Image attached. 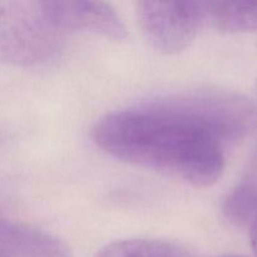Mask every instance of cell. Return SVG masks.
I'll return each mask as SVG.
<instances>
[{
	"label": "cell",
	"instance_id": "cell-1",
	"mask_svg": "<svg viewBox=\"0 0 257 257\" xmlns=\"http://www.w3.org/2000/svg\"><path fill=\"white\" fill-rule=\"evenodd\" d=\"M107 155L195 187H208L225 168L223 143L175 95L109 113L93 128Z\"/></svg>",
	"mask_w": 257,
	"mask_h": 257
},
{
	"label": "cell",
	"instance_id": "cell-4",
	"mask_svg": "<svg viewBox=\"0 0 257 257\" xmlns=\"http://www.w3.org/2000/svg\"><path fill=\"white\" fill-rule=\"evenodd\" d=\"M205 25L222 32L257 30V2H203Z\"/></svg>",
	"mask_w": 257,
	"mask_h": 257
},
{
	"label": "cell",
	"instance_id": "cell-3",
	"mask_svg": "<svg viewBox=\"0 0 257 257\" xmlns=\"http://www.w3.org/2000/svg\"><path fill=\"white\" fill-rule=\"evenodd\" d=\"M40 12L52 27L60 30H80L103 35L122 42L128 37L127 28L114 8L102 2H55L38 3Z\"/></svg>",
	"mask_w": 257,
	"mask_h": 257
},
{
	"label": "cell",
	"instance_id": "cell-5",
	"mask_svg": "<svg viewBox=\"0 0 257 257\" xmlns=\"http://www.w3.org/2000/svg\"><path fill=\"white\" fill-rule=\"evenodd\" d=\"M95 257H195L186 248L161 240L130 238L109 243Z\"/></svg>",
	"mask_w": 257,
	"mask_h": 257
},
{
	"label": "cell",
	"instance_id": "cell-6",
	"mask_svg": "<svg viewBox=\"0 0 257 257\" xmlns=\"http://www.w3.org/2000/svg\"><path fill=\"white\" fill-rule=\"evenodd\" d=\"M250 241L252 250L255 251L257 256V215L251 221V227H250Z\"/></svg>",
	"mask_w": 257,
	"mask_h": 257
},
{
	"label": "cell",
	"instance_id": "cell-7",
	"mask_svg": "<svg viewBox=\"0 0 257 257\" xmlns=\"http://www.w3.org/2000/svg\"><path fill=\"white\" fill-rule=\"evenodd\" d=\"M215 257H246V256H238V255H220Z\"/></svg>",
	"mask_w": 257,
	"mask_h": 257
},
{
	"label": "cell",
	"instance_id": "cell-2",
	"mask_svg": "<svg viewBox=\"0 0 257 257\" xmlns=\"http://www.w3.org/2000/svg\"><path fill=\"white\" fill-rule=\"evenodd\" d=\"M136 13L148 44L167 55L187 49L205 25L203 2H140Z\"/></svg>",
	"mask_w": 257,
	"mask_h": 257
}]
</instances>
